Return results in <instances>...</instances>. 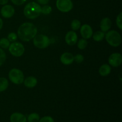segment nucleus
I'll return each mask as SVG.
<instances>
[{"mask_svg":"<svg viewBox=\"0 0 122 122\" xmlns=\"http://www.w3.org/2000/svg\"><path fill=\"white\" fill-rule=\"evenodd\" d=\"M38 32L37 27L32 23H24L18 29V37L23 41L28 42L33 39Z\"/></svg>","mask_w":122,"mask_h":122,"instance_id":"1","label":"nucleus"},{"mask_svg":"<svg viewBox=\"0 0 122 122\" xmlns=\"http://www.w3.org/2000/svg\"><path fill=\"white\" fill-rule=\"evenodd\" d=\"M41 14V7L35 2L27 4L24 8V14L29 19H35Z\"/></svg>","mask_w":122,"mask_h":122,"instance_id":"2","label":"nucleus"},{"mask_svg":"<svg viewBox=\"0 0 122 122\" xmlns=\"http://www.w3.org/2000/svg\"><path fill=\"white\" fill-rule=\"evenodd\" d=\"M106 39L107 42L112 46L117 47L121 44V35L116 30H111L106 34Z\"/></svg>","mask_w":122,"mask_h":122,"instance_id":"3","label":"nucleus"},{"mask_svg":"<svg viewBox=\"0 0 122 122\" xmlns=\"http://www.w3.org/2000/svg\"><path fill=\"white\" fill-rule=\"evenodd\" d=\"M8 77L11 82L16 85H20L24 81L23 73L17 69H13L10 71Z\"/></svg>","mask_w":122,"mask_h":122,"instance_id":"4","label":"nucleus"},{"mask_svg":"<svg viewBox=\"0 0 122 122\" xmlns=\"http://www.w3.org/2000/svg\"><path fill=\"white\" fill-rule=\"evenodd\" d=\"M33 39V44L36 48L40 49H44L50 45V42L48 37L44 35H36Z\"/></svg>","mask_w":122,"mask_h":122,"instance_id":"5","label":"nucleus"},{"mask_svg":"<svg viewBox=\"0 0 122 122\" xmlns=\"http://www.w3.org/2000/svg\"><path fill=\"white\" fill-rule=\"evenodd\" d=\"M8 50L11 54L13 55V56L19 57L23 54L25 52V47L21 43L14 42L10 45Z\"/></svg>","mask_w":122,"mask_h":122,"instance_id":"6","label":"nucleus"},{"mask_svg":"<svg viewBox=\"0 0 122 122\" xmlns=\"http://www.w3.org/2000/svg\"><path fill=\"white\" fill-rule=\"evenodd\" d=\"M56 6L59 11L63 13H67L72 9L73 4L71 0H57Z\"/></svg>","mask_w":122,"mask_h":122,"instance_id":"7","label":"nucleus"},{"mask_svg":"<svg viewBox=\"0 0 122 122\" xmlns=\"http://www.w3.org/2000/svg\"><path fill=\"white\" fill-rule=\"evenodd\" d=\"M108 63L114 67H117L121 65L122 63V57L120 53H113L108 58Z\"/></svg>","mask_w":122,"mask_h":122,"instance_id":"8","label":"nucleus"},{"mask_svg":"<svg viewBox=\"0 0 122 122\" xmlns=\"http://www.w3.org/2000/svg\"><path fill=\"white\" fill-rule=\"evenodd\" d=\"M14 12V7L11 5H4L1 9V15L5 19H9L13 17Z\"/></svg>","mask_w":122,"mask_h":122,"instance_id":"9","label":"nucleus"},{"mask_svg":"<svg viewBox=\"0 0 122 122\" xmlns=\"http://www.w3.org/2000/svg\"><path fill=\"white\" fill-rule=\"evenodd\" d=\"M80 28H81V30H80L81 34L83 39H89L91 38L93 35V30L91 26L85 24L82 26V27Z\"/></svg>","mask_w":122,"mask_h":122,"instance_id":"10","label":"nucleus"},{"mask_svg":"<svg viewBox=\"0 0 122 122\" xmlns=\"http://www.w3.org/2000/svg\"><path fill=\"white\" fill-rule=\"evenodd\" d=\"M66 42L69 45H75L77 42V36L74 31H69L66 33L65 36Z\"/></svg>","mask_w":122,"mask_h":122,"instance_id":"11","label":"nucleus"},{"mask_svg":"<svg viewBox=\"0 0 122 122\" xmlns=\"http://www.w3.org/2000/svg\"><path fill=\"white\" fill-rule=\"evenodd\" d=\"M60 61L65 65H69L73 63L74 56L70 52H64L60 57Z\"/></svg>","mask_w":122,"mask_h":122,"instance_id":"12","label":"nucleus"},{"mask_svg":"<svg viewBox=\"0 0 122 122\" xmlns=\"http://www.w3.org/2000/svg\"><path fill=\"white\" fill-rule=\"evenodd\" d=\"M11 122H26L27 118L24 114L20 113H14L10 116Z\"/></svg>","mask_w":122,"mask_h":122,"instance_id":"13","label":"nucleus"},{"mask_svg":"<svg viewBox=\"0 0 122 122\" xmlns=\"http://www.w3.org/2000/svg\"><path fill=\"white\" fill-rule=\"evenodd\" d=\"M112 26V21L108 17L104 18L100 23V28L102 32H105L108 31Z\"/></svg>","mask_w":122,"mask_h":122,"instance_id":"14","label":"nucleus"},{"mask_svg":"<svg viewBox=\"0 0 122 122\" xmlns=\"http://www.w3.org/2000/svg\"><path fill=\"white\" fill-rule=\"evenodd\" d=\"M37 82L38 81L33 76H29L27 78L24 79V83H25V86L27 88H33L36 85Z\"/></svg>","mask_w":122,"mask_h":122,"instance_id":"15","label":"nucleus"},{"mask_svg":"<svg viewBox=\"0 0 122 122\" xmlns=\"http://www.w3.org/2000/svg\"><path fill=\"white\" fill-rule=\"evenodd\" d=\"M111 69L110 66L108 64H103V65L101 66L100 67L99 69V73L100 74V75L102 76H108L111 72Z\"/></svg>","mask_w":122,"mask_h":122,"instance_id":"16","label":"nucleus"},{"mask_svg":"<svg viewBox=\"0 0 122 122\" xmlns=\"http://www.w3.org/2000/svg\"><path fill=\"white\" fill-rule=\"evenodd\" d=\"M92 36L94 41L97 42H100L103 40L105 37V34L102 31H97V32H95Z\"/></svg>","mask_w":122,"mask_h":122,"instance_id":"17","label":"nucleus"},{"mask_svg":"<svg viewBox=\"0 0 122 122\" xmlns=\"http://www.w3.org/2000/svg\"><path fill=\"white\" fill-rule=\"evenodd\" d=\"M8 87V81L5 77H0V92L5 91Z\"/></svg>","mask_w":122,"mask_h":122,"instance_id":"18","label":"nucleus"},{"mask_svg":"<svg viewBox=\"0 0 122 122\" xmlns=\"http://www.w3.org/2000/svg\"><path fill=\"white\" fill-rule=\"evenodd\" d=\"M40 117L38 113H33L30 114L27 117V121L28 122H38Z\"/></svg>","mask_w":122,"mask_h":122,"instance_id":"19","label":"nucleus"},{"mask_svg":"<svg viewBox=\"0 0 122 122\" xmlns=\"http://www.w3.org/2000/svg\"><path fill=\"white\" fill-rule=\"evenodd\" d=\"M10 45V41L7 38H3L0 39V47L1 48L7 49L9 47Z\"/></svg>","mask_w":122,"mask_h":122,"instance_id":"20","label":"nucleus"},{"mask_svg":"<svg viewBox=\"0 0 122 122\" xmlns=\"http://www.w3.org/2000/svg\"><path fill=\"white\" fill-rule=\"evenodd\" d=\"M88 45V42L85 39H81L77 42V47L80 50H83Z\"/></svg>","mask_w":122,"mask_h":122,"instance_id":"21","label":"nucleus"},{"mask_svg":"<svg viewBox=\"0 0 122 122\" xmlns=\"http://www.w3.org/2000/svg\"><path fill=\"white\" fill-rule=\"evenodd\" d=\"M81 27V22L78 20H73L71 23V28L73 30H77Z\"/></svg>","mask_w":122,"mask_h":122,"instance_id":"22","label":"nucleus"},{"mask_svg":"<svg viewBox=\"0 0 122 122\" xmlns=\"http://www.w3.org/2000/svg\"><path fill=\"white\" fill-rule=\"evenodd\" d=\"M52 11V8L48 5H45L41 8V13L43 14H49Z\"/></svg>","mask_w":122,"mask_h":122,"instance_id":"23","label":"nucleus"},{"mask_svg":"<svg viewBox=\"0 0 122 122\" xmlns=\"http://www.w3.org/2000/svg\"><path fill=\"white\" fill-rule=\"evenodd\" d=\"M6 60V54L2 48H0V66L4 63Z\"/></svg>","mask_w":122,"mask_h":122,"instance_id":"24","label":"nucleus"},{"mask_svg":"<svg viewBox=\"0 0 122 122\" xmlns=\"http://www.w3.org/2000/svg\"><path fill=\"white\" fill-rule=\"evenodd\" d=\"M7 39L10 42H15L17 39V35L14 32H11L8 34Z\"/></svg>","mask_w":122,"mask_h":122,"instance_id":"25","label":"nucleus"},{"mask_svg":"<svg viewBox=\"0 0 122 122\" xmlns=\"http://www.w3.org/2000/svg\"><path fill=\"white\" fill-rule=\"evenodd\" d=\"M116 24L120 30H122V13H120L117 17Z\"/></svg>","mask_w":122,"mask_h":122,"instance_id":"26","label":"nucleus"},{"mask_svg":"<svg viewBox=\"0 0 122 122\" xmlns=\"http://www.w3.org/2000/svg\"><path fill=\"white\" fill-rule=\"evenodd\" d=\"M38 122H54V120L51 116H45L39 119Z\"/></svg>","mask_w":122,"mask_h":122,"instance_id":"27","label":"nucleus"},{"mask_svg":"<svg viewBox=\"0 0 122 122\" xmlns=\"http://www.w3.org/2000/svg\"><path fill=\"white\" fill-rule=\"evenodd\" d=\"M84 60V57L82 54H77L74 57V60L77 63H81Z\"/></svg>","mask_w":122,"mask_h":122,"instance_id":"28","label":"nucleus"},{"mask_svg":"<svg viewBox=\"0 0 122 122\" xmlns=\"http://www.w3.org/2000/svg\"><path fill=\"white\" fill-rule=\"evenodd\" d=\"M11 1L14 4L17 5H20L23 4L26 2V0H11Z\"/></svg>","mask_w":122,"mask_h":122,"instance_id":"29","label":"nucleus"},{"mask_svg":"<svg viewBox=\"0 0 122 122\" xmlns=\"http://www.w3.org/2000/svg\"><path fill=\"white\" fill-rule=\"evenodd\" d=\"M37 1H38V3L40 4L46 5V4L48 3L50 0H37Z\"/></svg>","mask_w":122,"mask_h":122,"instance_id":"30","label":"nucleus"},{"mask_svg":"<svg viewBox=\"0 0 122 122\" xmlns=\"http://www.w3.org/2000/svg\"><path fill=\"white\" fill-rule=\"evenodd\" d=\"M8 2V0H0V5H6Z\"/></svg>","mask_w":122,"mask_h":122,"instance_id":"31","label":"nucleus"},{"mask_svg":"<svg viewBox=\"0 0 122 122\" xmlns=\"http://www.w3.org/2000/svg\"><path fill=\"white\" fill-rule=\"evenodd\" d=\"M2 26H3V21H2L1 18H0V30H1V29H2Z\"/></svg>","mask_w":122,"mask_h":122,"instance_id":"32","label":"nucleus"}]
</instances>
